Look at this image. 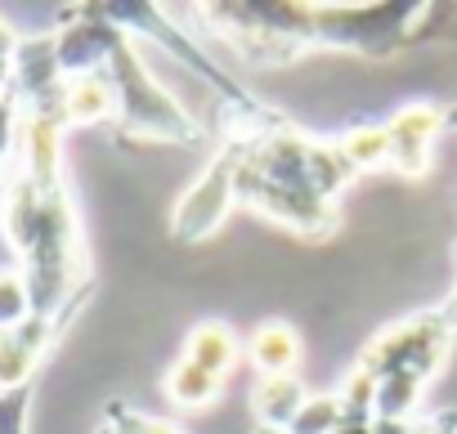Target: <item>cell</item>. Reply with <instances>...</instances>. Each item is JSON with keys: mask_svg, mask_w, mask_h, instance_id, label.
Here are the masks:
<instances>
[{"mask_svg": "<svg viewBox=\"0 0 457 434\" xmlns=\"http://www.w3.org/2000/svg\"><path fill=\"white\" fill-rule=\"evenodd\" d=\"M14 45H19V32H14V28H10L5 19H0V59H5V63H10Z\"/></svg>", "mask_w": 457, "mask_h": 434, "instance_id": "cell-21", "label": "cell"}, {"mask_svg": "<svg viewBox=\"0 0 457 434\" xmlns=\"http://www.w3.org/2000/svg\"><path fill=\"white\" fill-rule=\"evenodd\" d=\"M305 398H310V389L301 376H261L252 389V416H256V425L287 430L292 416L305 407Z\"/></svg>", "mask_w": 457, "mask_h": 434, "instance_id": "cell-12", "label": "cell"}, {"mask_svg": "<svg viewBox=\"0 0 457 434\" xmlns=\"http://www.w3.org/2000/svg\"><path fill=\"white\" fill-rule=\"evenodd\" d=\"M448 349H453V327L439 318V309H426V314L399 318V323H390L386 332H377L372 345L363 349L359 367L372 372V376L417 372V376L430 381V376L448 363Z\"/></svg>", "mask_w": 457, "mask_h": 434, "instance_id": "cell-3", "label": "cell"}, {"mask_svg": "<svg viewBox=\"0 0 457 434\" xmlns=\"http://www.w3.org/2000/svg\"><path fill=\"white\" fill-rule=\"evenodd\" d=\"M252 434H287V430H274V425H252Z\"/></svg>", "mask_w": 457, "mask_h": 434, "instance_id": "cell-25", "label": "cell"}, {"mask_svg": "<svg viewBox=\"0 0 457 434\" xmlns=\"http://www.w3.org/2000/svg\"><path fill=\"white\" fill-rule=\"evenodd\" d=\"M341 157L354 166V175L363 170H381L390 161V143H386V126H354L337 139Z\"/></svg>", "mask_w": 457, "mask_h": 434, "instance_id": "cell-15", "label": "cell"}, {"mask_svg": "<svg viewBox=\"0 0 457 434\" xmlns=\"http://www.w3.org/2000/svg\"><path fill=\"white\" fill-rule=\"evenodd\" d=\"M126 28L117 19H108V10H81L72 23H63L54 32V50H59V72L72 77H90V72H108V59L126 45Z\"/></svg>", "mask_w": 457, "mask_h": 434, "instance_id": "cell-6", "label": "cell"}, {"mask_svg": "<svg viewBox=\"0 0 457 434\" xmlns=\"http://www.w3.org/2000/svg\"><path fill=\"white\" fill-rule=\"evenodd\" d=\"M220 389H224V381H215L211 372H202V367L188 363V358H179V363L166 372V398H170L179 412H202V407H211V403L220 398Z\"/></svg>", "mask_w": 457, "mask_h": 434, "instance_id": "cell-13", "label": "cell"}, {"mask_svg": "<svg viewBox=\"0 0 457 434\" xmlns=\"http://www.w3.org/2000/svg\"><path fill=\"white\" fill-rule=\"evenodd\" d=\"M238 354H243L238 332L228 327V323H220V318H206V323H197V327L188 332L179 358H188V363H197L202 372H211L215 381H224L228 372H234Z\"/></svg>", "mask_w": 457, "mask_h": 434, "instance_id": "cell-11", "label": "cell"}, {"mask_svg": "<svg viewBox=\"0 0 457 434\" xmlns=\"http://www.w3.org/2000/svg\"><path fill=\"white\" fill-rule=\"evenodd\" d=\"M426 385H430V381L417 376V372L377 376V407H372V416H377V421H412V412L421 407Z\"/></svg>", "mask_w": 457, "mask_h": 434, "instance_id": "cell-14", "label": "cell"}, {"mask_svg": "<svg viewBox=\"0 0 457 434\" xmlns=\"http://www.w3.org/2000/svg\"><path fill=\"white\" fill-rule=\"evenodd\" d=\"M72 314H77V309L54 314V318L32 314L23 327L0 332V394H5V389H19V385H32L41 358H46L50 345L63 336V327L72 323Z\"/></svg>", "mask_w": 457, "mask_h": 434, "instance_id": "cell-8", "label": "cell"}, {"mask_svg": "<svg viewBox=\"0 0 457 434\" xmlns=\"http://www.w3.org/2000/svg\"><path fill=\"white\" fill-rule=\"evenodd\" d=\"M104 425H108L112 434H184L179 425L157 421V416H148V412H135V407H126V403H108Z\"/></svg>", "mask_w": 457, "mask_h": 434, "instance_id": "cell-18", "label": "cell"}, {"mask_svg": "<svg viewBox=\"0 0 457 434\" xmlns=\"http://www.w3.org/2000/svg\"><path fill=\"white\" fill-rule=\"evenodd\" d=\"M439 318H444V323L457 332V287H453V291H448V300L439 305Z\"/></svg>", "mask_w": 457, "mask_h": 434, "instance_id": "cell-22", "label": "cell"}, {"mask_svg": "<svg viewBox=\"0 0 457 434\" xmlns=\"http://www.w3.org/2000/svg\"><path fill=\"white\" fill-rule=\"evenodd\" d=\"M238 201L261 210L265 220L301 233V238H328L337 225H341V210L332 201H319V197H305V192H292V188H278L270 179H261L243 157H238Z\"/></svg>", "mask_w": 457, "mask_h": 434, "instance_id": "cell-5", "label": "cell"}, {"mask_svg": "<svg viewBox=\"0 0 457 434\" xmlns=\"http://www.w3.org/2000/svg\"><path fill=\"white\" fill-rule=\"evenodd\" d=\"M234 206H238V143L224 139L206 161V170L179 192L170 210V233L179 242H202L228 220Z\"/></svg>", "mask_w": 457, "mask_h": 434, "instance_id": "cell-4", "label": "cell"}, {"mask_svg": "<svg viewBox=\"0 0 457 434\" xmlns=\"http://www.w3.org/2000/svg\"><path fill=\"white\" fill-rule=\"evenodd\" d=\"M337 434H386V430H381V421H363V425H341Z\"/></svg>", "mask_w": 457, "mask_h": 434, "instance_id": "cell-23", "label": "cell"}, {"mask_svg": "<svg viewBox=\"0 0 457 434\" xmlns=\"http://www.w3.org/2000/svg\"><path fill=\"white\" fill-rule=\"evenodd\" d=\"M37 314L32 305V287L23 278V269H0V332H14Z\"/></svg>", "mask_w": 457, "mask_h": 434, "instance_id": "cell-16", "label": "cell"}, {"mask_svg": "<svg viewBox=\"0 0 457 434\" xmlns=\"http://www.w3.org/2000/svg\"><path fill=\"white\" fill-rule=\"evenodd\" d=\"M32 394H37V381H32V385H19V389H5V394H0V434H28Z\"/></svg>", "mask_w": 457, "mask_h": 434, "instance_id": "cell-19", "label": "cell"}, {"mask_svg": "<svg viewBox=\"0 0 457 434\" xmlns=\"http://www.w3.org/2000/svg\"><path fill=\"white\" fill-rule=\"evenodd\" d=\"M247 358L261 376H296L301 358H305V345H301V332L283 318H270L261 323L252 336H247Z\"/></svg>", "mask_w": 457, "mask_h": 434, "instance_id": "cell-9", "label": "cell"}, {"mask_svg": "<svg viewBox=\"0 0 457 434\" xmlns=\"http://www.w3.org/2000/svg\"><path fill=\"white\" fill-rule=\"evenodd\" d=\"M5 90H10V63L0 59V94H5Z\"/></svg>", "mask_w": 457, "mask_h": 434, "instance_id": "cell-24", "label": "cell"}, {"mask_svg": "<svg viewBox=\"0 0 457 434\" xmlns=\"http://www.w3.org/2000/svg\"><path fill=\"white\" fill-rule=\"evenodd\" d=\"M63 121H68V130H81V126H117V90H112L108 72L72 77V81L63 86Z\"/></svg>", "mask_w": 457, "mask_h": 434, "instance_id": "cell-10", "label": "cell"}, {"mask_svg": "<svg viewBox=\"0 0 457 434\" xmlns=\"http://www.w3.org/2000/svg\"><path fill=\"white\" fill-rule=\"evenodd\" d=\"M381 126H386V143H390V161L386 166L399 170V175H426L430 157H435V143L448 130V117H444L439 103L412 99V103L395 108Z\"/></svg>", "mask_w": 457, "mask_h": 434, "instance_id": "cell-7", "label": "cell"}, {"mask_svg": "<svg viewBox=\"0 0 457 434\" xmlns=\"http://www.w3.org/2000/svg\"><path fill=\"white\" fill-rule=\"evenodd\" d=\"M99 434H112V430H108V425H99Z\"/></svg>", "mask_w": 457, "mask_h": 434, "instance_id": "cell-26", "label": "cell"}, {"mask_svg": "<svg viewBox=\"0 0 457 434\" xmlns=\"http://www.w3.org/2000/svg\"><path fill=\"white\" fill-rule=\"evenodd\" d=\"M0 233L19 256L37 314L54 318L81 309V300L90 296V265L68 179L37 184L14 175L5 197H0Z\"/></svg>", "mask_w": 457, "mask_h": 434, "instance_id": "cell-1", "label": "cell"}, {"mask_svg": "<svg viewBox=\"0 0 457 434\" xmlns=\"http://www.w3.org/2000/svg\"><path fill=\"white\" fill-rule=\"evenodd\" d=\"M341 425H345V416H341V398H337V394H310L305 407L292 416L287 434H337Z\"/></svg>", "mask_w": 457, "mask_h": 434, "instance_id": "cell-17", "label": "cell"}, {"mask_svg": "<svg viewBox=\"0 0 457 434\" xmlns=\"http://www.w3.org/2000/svg\"><path fill=\"white\" fill-rule=\"evenodd\" d=\"M108 81L117 90V130L135 139H166V143H197L202 130L188 108L157 81L144 59V41L126 37V45L108 59Z\"/></svg>", "mask_w": 457, "mask_h": 434, "instance_id": "cell-2", "label": "cell"}, {"mask_svg": "<svg viewBox=\"0 0 457 434\" xmlns=\"http://www.w3.org/2000/svg\"><path fill=\"white\" fill-rule=\"evenodd\" d=\"M19 99L5 90L0 94V179H5V170L19 161Z\"/></svg>", "mask_w": 457, "mask_h": 434, "instance_id": "cell-20", "label": "cell"}]
</instances>
